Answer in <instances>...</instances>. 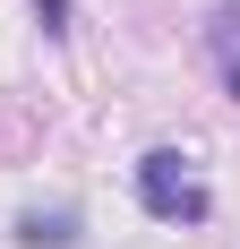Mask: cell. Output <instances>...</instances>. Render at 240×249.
<instances>
[{
    "label": "cell",
    "instance_id": "1",
    "mask_svg": "<svg viewBox=\"0 0 240 249\" xmlns=\"http://www.w3.org/2000/svg\"><path fill=\"white\" fill-rule=\"evenodd\" d=\"M137 206L154 215V224H206V215H215L206 180L189 172L180 146H146V155H137Z\"/></svg>",
    "mask_w": 240,
    "mask_h": 249
},
{
    "label": "cell",
    "instance_id": "2",
    "mask_svg": "<svg viewBox=\"0 0 240 249\" xmlns=\"http://www.w3.org/2000/svg\"><path fill=\"white\" fill-rule=\"evenodd\" d=\"M77 241H86L77 206H26L17 215V249H77Z\"/></svg>",
    "mask_w": 240,
    "mask_h": 249
},
{
    "label": "cell",
    "instance_id": "3",
    "mask_svg": "<svg viewBox=\"0 0 240 249\" xmlns=\"http://www.w3.org/2000/svg\"><path fill=\"white\" fill-rule=\"evenodd\" d=\"M34 18H43V35H51V43H60V35H69V26H77V9H69V0H34Z\"/></svg>",
    "mask_w": 240,
    "mask_h": 249
},
{
    "label": "cell",
    "instance_id": "4",
    "mask_svg": "<svg viewBox=\"0 0 240 249\" xmlns=\"http://www.w3.org/2000/svg\"><path fill=\"white\" fill-rule=\"evenodd\" d=\"M215 43H223V86H232V103H240V43L232 35H215Z\"/></svg>",
    "mask_w": 240,
    "mask_h": 249
}]
</instances>
